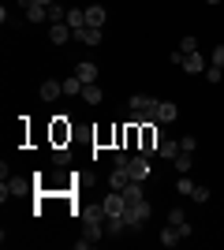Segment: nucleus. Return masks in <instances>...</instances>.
<instances>
[{
	"label": "nucleus",
	"mask_w": 224,
	"mask_h": 250,
	"mask_svg": "<svg viewBox=\"0 0 224 250\" xmlns=\"http://www.w3.org/2000/svg\"><path fill=\"white\" fill-rule=\"evenodd\" d=\"M101 206H105L108 217H123V209H127V198H123V190H108Z\"/></svg>",
	"instance_id": "nucleus-4"
},
{
	"label": "nucleus",
	"mask_w": 224,
	"mask_h": 250,
	"mask_svg": "<svg viewBox=\"0 0 224 250\" xmlns=\"http://www.w3.org/2000/svg\"><path fill=\"white\" fill-rule=\"evenodd\" d=\"M172 228H176V224H172ZM176 231H180V239H191V224H187V220H183V224H180Z\"/></svg>",
	"instance_id": "nucleus-33"
},
{
	"label": "nucleus",
	"mask_w": 224,
	"mask_h": 250,
	"mask_svg": "<svg viewBox=\"0 0 224 250\" xmlns=\"http://www.w3.org/2000/svg\"><path fill=\"white\" fill-rule=\"evenodd\" d=\"M127 172H131V179H149V157H131L127 161Z\"/></svg>",
	"instance_id": "nucleus-5"
},
{
	"label": "nucleus",
	"mask_w": 224,
	"mask_h": 250,
	"mask_svg": "<svg viewBox=\"0 0 224 250\" xmlns=\"http://www.w3.org/2000/svg\"><path fill=\"white\" fill-rule=\"evenodd\" d=\"M172 165H176V172H183V176H187V172H191V153H187V149H180V153L172 157Z\"/></svg>",
	"instance_id": "nucleus-20"
},
{
	"label": "nucleus",
	"mask_w": 224,
	"mask_h": 250,
	"mask_svg": "<svg viewBox=\"0 0 224 250\" xmlns=\"http://www.w3.org/2000/svg\"><path fill=\"white\" fill-rule=\"evenodd\" d=\"M49 22H67V11H64V4H49Z\"/></svg>",
	"instance_id": "nucleus-23"
},
{
	"label": "nucleus",
	"mask_w": 224,
	"mask_h": 250,
	"mask_svg": "<svg viewBox=\"0 0 224 250\" xmlns=\"http://www.w3.org/2000/svg\"><path fill=\"white\" fill-rule=\"evenodd\" d=\"M180 52H183V56H187V52H198V38H194V34H187V38L180 42Z\"/></svg>",
	"instance_id": "nucleus-25"
},
{
	"label": "nucleus",
	"mask_w": 224,
	"mask_h": 250,
	"mask_svg": "<svg viewBox=\"0 0 224 250\" xmlns=\"http://www.w3.org/2000/svg\"><path fill=\"white\" fill-rule=\"evenodd\" d=\"M71 34L75 30H67V22H49V42H53V45H67Z\"/></svg>",
	"instance_id": "nucleus-7"
},
{
	"label": "nucleus",
	"mask_w": 224,
	"mask_h": 250,
	"mask_svg": "<svg viewBox=\"0 0 224 250\" xmlns=\"http://www.w3.org/2000/svg\"><path fill=\"white\" fill-rule=\"evenodd\" d=\"M105 220H108V213H105V206L97 202V206H86L82 213H79V224H82V235L86 239H101L105 235Z\"/></svg>",
	"instance_id": "nucleus-1"
},
{
	"label": "nucleus",
	"mask_w": 224,
	"mask_h": 250,
	"mask_svg": "<svg viewBox=\"0 0 224 250\" xmlns=\"http://www.w3.org/2000/svg\"><path fill=\"white\" fill-rule=\"evenodd\" d=\"M22 11H26V19H30V22H49V8L38 4V0H34L30 8H22Z\"/></svg>",
	"instance_id": "nucleus-14"
},
{
	"label": "nucleus",
	"mask_w": 224,
	"mask_h": 250,
	"mask_svg": "<svg viewBox=\"0 0 224 250\" xmlns=\"http://www.w3.org/2000/svg\"><path fill=\"white\" fill-rule=\"evenodd\" d=\"M82 86H86V83L79 79V75H67V79H64V94H67V97H71V94H82Z\"/></svg>",
	"instance_id": "nucleus-21"
},
{
	"label": "nucleus",
	"mask_w": 224,
	"mask_h": 250,
	"mask_svg": "<svg viewBox=\"0 0 224 250\" xmlns=\"http://www.w3.org/2000/svg\"><path fill=\"white\" fill-rule=\"evenodd\" d=\"M26 190V179H8L4 187H0V198L8 202V198H15V194H22Z\"/></svg>",
	"instance_id": "nucleus-12"
},
{
	"label": "nucleus",
	"mask_w": 224,
	"mask_h": 250,
	"mask_svg": "<svg viewBox=\"0 0 224 250\" xmlns=\"http://www.w3.org/2000/svg\"><path fill=\"white\" fill-rule=\"evenodd\" d=\"M183 220H187V217H183V209H168V224H176V228H180Z\"/></svg>",
	"instance_id": "nucleus-29"
},
{
	"label": "nucleus",
	"mask_w": 224,
	"mask_h": 250,
	"mask_svg": "<svg viewBox=\"0 0 224 250\" xmlns=\"http://www.w3.org/2000/svg\"><path fill=\"white\" fill-rule=\"evenodd\" d=\"M67 26H71V30H82L86 26V8H71L67 11Z\"/></svg>",
	"instance_id": "nucleus-16"
},
{
	"label": "nucleus",
	"mask_w": 224,
	"mask_h": 250,
	"mask_svg": "<svg viewBox=\"0 0 224 250\" xmlns=\"http://www.w3.org/2000/svg\"><path fill=\"white\" fill-rule=\"evenodd\" d=\"M176 116H180V108H176V104H172V101H161V108H157V124H172Z\"/></svg>",
	"instance_id": "nucleus-15"
},
{
	"label": "nucleus",
	"mask_w": 224,
	"mask_h": 250,
	"mask_svg": "<svg viewBox=\"0 0 224 250\" xmlns=\"http://www.w3.org/2000/svg\"><path fill=\"white\" fill-rule=\"evenodd\" d=\"M127 161H131V157L123 153V149H116V157H112V165H116V168H127Z\"/></svg>",
	"instance_id": "nucleus-30"
},
{
	"label": "nucleus",
	"mask_w": 224,
	"mask_h": 250,
	"mask_svg": "<svg viewBox=\"0 0 224 250\" xmlns=\"http://www.w3.org/2000/svg\"><path fill=\"white\" fill-rule=\"evenodd\" d=\"M194 146H198V142H194V135H187V138H180V149H187V153H194Z\"/></svg>",
	"instance_id": "nucleus-31"
},
{
	"label": "nucleus",
	"mask_w": 224,
	"mask_h": 250,
	"mask_svg": "<svg viewBox=\"0 0 224 250\" xmlns=\"http://www.w3.org/2000/svg\"><path fill=\"white\" fill-rule=\"evenodd\" d=\"M131 183V172L127 168H112V176H108V190H123Z\"/></svg>",
	"instance_id": "nucleus-10"
},
{
	"label": "nucleus",
	"mask_w": 224,
	"mask_h": 250,
	"mask_svg": "<svg viewBox=\"0 0 224 250\" xmlns=\"http://www.w3.org/2000/svg\"><path fill=\"white\" fill-rule=\"evenodd\" d=\"M180 67H187L191 75H202V71H205V60H202V52H187Z\"/></svg>",
	"instance_id": "nucleus-9"
},
{
	"label": "nucleus",
	"mask_w": 224,
	"mask_h": 250,
	"mask_svg": "<svg viewBox=\"0 0 224 250\" xmlns=\"http://www.w3.org/2000/svg\"><path fill=\"white\" fill-rule=\"evenodd\" d=\"M149 213H153V206H149L146 198H139V202H127V209H123V220H127V231L142 228V224L149 220Z\"/></svg>",
	"instance_id": "nucleus-3"
},
{
	"label": "nucleus",
	"mask_w": 224,
	"mask_h": 250,
	"mask_svg": "<svg viewBox=\"0 0 224 250\" xmlns=\"http://www.w3.org/2000/svg\"><path fill=\"white\" fill-rule=\"evenodd\" d=\"M75 38L82 45H101V26H82V30H75Z\"/></svg>",
	"instance_id": "nucleus-11"
},
{
	"label": "nucleus",
	"mask_w": 224,
	"mask_h": 250,
	"mask_svg": "<svg viewBox=\"0 0 224 250\" xmlns=\"http://www.w3.org/2000/svg\"><path fill=\"white\" fill-rule=\"evenodd\" d=\"M209 4H221V0H209Z\"/></svg>",
	"instance_id": "nucleus-35"
},
{
	"label": "nucleus",
	"mask_w": 224,
	"mask_h": 250,
	"mask_svg": "<svg viewBox=\"0 0 224 250\" xmlns=\"http://www.w3.org/2000/svg\"><path fill=\"white\" fill-rule=\"evenodd\" d=\"M75 75H79V79H82L86 86H90V83H97V63L82 60V63H79V67H75Z\"/></svg>",
	"instance_id": "nucleus-13"
},
{
	"label": "nucleus",
	"mask_w": 224,
	"mask_h": 250,
	"mask_svg": "<svg viewBox=\"0 0 224 250\" xmlns=\"http://www.w3.org/2000/svg\"><path fill=\"white\" fill-rule=\"evenodd\" d=\"M60 94H64V83H56V79H45V83L38 86V97H41V101H56Z\"/></svg>",
	"instance_id": "nucleus-6"
},
{
	"label": "nucleus",
	"mask_w": 224,
	"mask_h": 250,
	"mask_svg": "<svg viewBox=\"0 0 224 250\" xmlns=\"http://www.w3.org/2000/svg\"><path fill=\"white\" fill-rule=\"evenodd\" d=\"M157 239H161V247H176V243H180V231L172 228V224H164V228H161V235H157Z\"/></svg>",
	"instance_id": "nucleus-18"
},
{
	"label": "nucleus",
	"mask_w": 224,
	"mask_h": 250,
	"mask_svg": "<svg viewBox=\"0 0 224 250\" xmlns=\"http://www.w3.org/2000/svg\"><path fill=\"white\" fill-rule=\"evenodd\" d=\"M213 63H217V67H224V45H217V49H213Z\"/></svg>",
	"instance_id": "nucleus-32"
},
{
	"label": "nucleus",
	"mask_w": 224,
	"mask_h": 250,
	"mask_svg": "<svg viewBox=\"0 0 224 250\" xmlns=\"http://www.w3.org/2000/svg\"><path fill=\"white\" fill-rule=\"evenodd\" d=\"M105 19H108V11L101 8V4H90V8H86V26H105Z\"/></svg>",
	"instance_id": "nucleus-8"
},
{
	"label": "nucleus",
	"mask_w": 224,
	"mask_h": 250,
	"mask_svg": "<svg viewBox=\"0 0 224 250\" xmlns=\"http://www.w3.org/2000/svg\"><path fill=\"white\" fill-rule=\"evenodd\" d=\"M157 108L161 104L153 101V97H146V94L131 97V120H135V124H157Z\"/></svg>",
	"instance_id": "nucleus-2"
},
{
	"label": "nucleus",
	"mask_w": 224,
	"mask_h": 250,
	"mask_svg": "<svg viewBox=\"0 0 224 250\" xmlns=\"http://www.w3.org/2000/svg\"><path fill=\"white\" fill-rule=\"evenodd\" d=\"M180 153V142H172V138H161V146H157V157H164V161H172V157Z\"/></svg>",
	"instance_id": "nucleus-17"
},
{
	"label": "nucleus",
	"mask_w": 224,
	"mask_h": 250,
	"mask_svg": "<svg viewBox=\"0 0 224 250\" xmlns=\"http://www.w3.org/2000/svg\"><path fill=\"white\" fill-rule=\"evenodd\" d=\"M221 75H224V67H217V63H209V67H205V79H209V83H221Z\"/></svg>",
	"instance_id": "nucleus-27"
},
{
	"label": "nucleus",
	"mask_w": 224,
	"mask_h": 250,
	"mask_svg": "<svg viewBox=\"0 0 224 250\" xmlns=\"http://www.w3.org/2000/svg\"><path fill=\"white\" fill-rule=\"evenodd\" d=\"M82 101H86V104H97V101H101V90H97V83L82 86Z\"/></svg>",
	"instance_id": "nucleus-22"
},
{
	"label": "nucleus",
	"mask_w": 224,
	"mask_h": 250,
	"mask_svg": "<svg viewBox=\"0 0 224 250\" xmlns=\"http://www.w3.org/2000/svg\"><path fill=\"white\" fill-rule=\"evenodd\" d=\"M38 4H45V8H49V4H56V0H38Z\"/></svg>",
	"instance_id": "nucleus-34"
},
{
	"label": "nucleus",
	"mask_w": 224,
	"mask_h": 250,
	"mask_svg": "<svg viewBox=\"0 0 224 250\" xmlns=\"http://www.w3.org/2000/svg\"><path fill=\"white\" fill-rule=\"evenodd\" d=\"M123 198H127V202H139V198H146V194H142V179H131L127 187H123Z\"/></svg>",
	"instance_id": "nucleus-19"
},
{
	"label": "nucleus",
	"mask_w": 224,
	"mask_h": 250,
	"mask_svg": "<svg viewBox=\"0 0 224 250\" xmlns=\"http://www.w3.org/2000/svg\"><path fill=\"white\" fill-rule=\"evenodd\" d=\"M194 202H198V206H202V202H209V187H194V194H191Z\"/></svg>",
	"instance_id": "nucleus-28"
},
{
	"label": "nucleus",
	"mask_w": 224,
	"mask_h": 250,
	"mask_svg": "<svg viewBox=\"0 0 224 250\" xmlns=\"http://www.w3.org/2000/svg\"><path fill=\"white\" fill-rule=\"evenodd\" d=\"M194 187H198L194 179H180V183H176V190H180V194H187V198L194 194Z\"/></svg>",
	"instance_id": "nucleus-26"
},
{
	"label": "nucleus",
	"mask_w": 224,
	"mask_h": 250,
	"mask_svg": "<svg viewBox=\"0 0 224 250\" xmlns=\"http://www.w3.org/2000/svg\"><path fill=\"white\" fill-rule=\"evenodd\" d=\"M67 161H71V149H67V146H56V149H53V165H60V168H64Z\"/></svg>",
	"instance_id": "nucleus-24"
}]
</instances>
